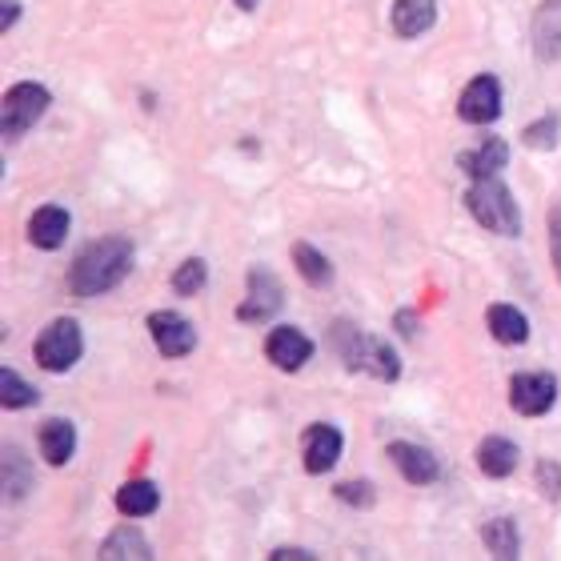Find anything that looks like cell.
<instances>
[{
    "instance_id": "6da1fadb",
    "label": "cell",
    "mask_w": 561,
    "mask_h": 561,
    "mask_svg": "<svg viewBox=\"0 0 561 561\" xmlns=\"http://www.w3.org/2000/svg\"><path fill=\"white\" fill-rule=\"evenodd\" d=\"M133 270V245L125 237H101L81 249V257L72 261V293L77 297H101L117 289Z\"/></svg>"
},
{
    "instance_id": "7a4b0ae2",
    "label": "cell",
    "mask_w": 561,
    "mask_h": 561,
    "mask_svg": "<svg viewBox=\"0 0 561 561\" xmlns=\"http://www.w3.org/2000/svg\"><path fill=\"white\" fill-rule=\"evenodd\" d=\"M466 205L481 229H490V233H497V237L522 233V209H517L514 193H510L497 176H481V181H473V188L466 193Z\"/></svg>"
},
{
    "instance_id": "3957f363",
    "label": "cell",
    "mask_w": 561,
    "mask_h": 561,
    "mask_svg": "<svg viewBox=\"0 0 561 561\" xmlns=\"http://www.w3.org/2000/svg\"><path fill=\"white\" fill-rule=\"evenodd\" d=\"M337 350H341V362L350 365V369H365V374L381 377V381H393L401 374V362L398 353L389 350L386 341L377 337H365L362 329L353 325H337Z\"/></svg>"
},
{
    "instance_id": "277c9868",
    "label": "cell",
    "mask_w": 561,
    "mask_h": 561,
    "mask_svg": "<svg viewBox=\"0 0 561 561\" xmlns=\"http://www.w3.org/2000/svg\"><path fill=\"white\" fill-rule=\"evenodd\" d=\"M81 350H84L81 325H77L72 317H57V321H48L45 333L36 337V365H41L45 374H69L72 365L81 362Z\"/></svg>"
},
{
    "instance_id": "5b68a950",
    "label": "cell",
    "mask_w": 561,
    "mask_h": 561,
    "mask_svg": "<svg viewBox=\"0 0 561 561\" xmlns=\"http://www.w3.org/2000/svg\"><path fill=\"white\" fill-rule=\"evenodd\" d=\"M48 101H53V96H48L45 84H36V81L12 84L9 93H4V101H0V133H4V137L28 133L36 121L45 117Z\"/></svg>"
},
{
    "instance_id": "8992f818",
    "label": "cell",
    "mask_w": 561,
    "mask_h": 561,
    "mask_svg": "<svg viewBox=\"0 0 561 561\" xmlns=\"http://www.w3.org/2000/svg\"><path fill=\"white\" fill-rule=\"evenodd\" d=\"M553 401H558V377L522 374L510 381V405H514L522 417H541V413H550Z\"/></svg>"
},
{
    "instance_id": "52a82bcc",
    "label": "cell",
    "mask_w": 561,
    "mask_h": 561,
    "mask_svg": "<svg viewBox=\"0 0 561 561\" xmlns=\"http://www.w3.org/2000/svg\"><path fill=\"white\" fill-rule=\"evenodd\" d=\"M149 337L164 357H185L197 345V329L173 309H161V313H149Z\"/></svg>"
},
{
    "instance_id": "ba28073f",
    "label": "cell",
    "mask_w": 561,
    "mask_h": 561,
    "mask_svg": "<svg viewBox=\"0 0 561 561\" xmlns=\"http://www.w3.org/2000/svg\"><path fill=\"white\" fill-rule=\"evenodd\" d=\"M457 113L466 125H490V121L502 117V84L493 77H473L466 84V93L457 101Z\"/></svg>"
},
{
    "instance_id": "9c48e42d",
    "label": "cell",
    "mask_w": 561,
    "mask_h": 561,
    "mask_svg": "<svg viewBox=\"0 0 561 561\" xmlns=\"http://www.w3.org/2000/svg\"><path fill=\"white\" fill-rule=\"evenodd\" d=\"M265 357H270L277 369H285V374H293V369H301L309 357H313V341L305 337L301 329L293 325H277L270 333V341H265Z\"/></svg>"
},
{
    "instance_id": "30bf717a",
    "label": "cell",
    "mask_w": 561,
    "mask_h": 561,
    "mask_svg": "<svg viewBox=\"0 0 561 561\" xmlns=\"http://www.w3.org/2000/svg\"><path fill=\"white\" fill-rule=\"evenodd\" d=\"M389 461L401 469V478L410 481V485H430V481H437V473H442L437 457H433L425 445H413V442L389 445Z\"/></svg>"
},
{
    "instance_id": "8fae6325",
    "label": "cell",
    "mask_w": 561,
    "mask_h": 561,
    "mask_svg": "<svg viewBox=\"0 0 561 561\" xmlns=\"http://www.w3.org/2000/svg\"><path fill=\"white\" fill-rule=\"evenodd\" d=\"M280 309V285L270 270L249 273V301L241 305V321H265Z\"/></svg>"
},
{
    "instance_id": "7c38bea8",
    "label": "cell",
    "mask_w": 561,
    "mask_h": 561,
    "mask_svg": "<svg viewBox=\"0 0 561 561\" xmlns=\"http://www.w3.org/2000/svg\"><path fill=\"white\" fill-rule=\"evenodd\" d=\"M69 209H60V205H41L33 213V221H28V241L36 249H60L65 245V237H69Z\"/></svg>"
},
{
    "instance_id": "4fadbf2b",
    "label": "cell",
    "mask_w": 561,
    "mask_h": 561,
    "mask_svg": "<svg viewBox=\"0 0 561 561\" xmlns=\"http://www.w3.org/2000/svg\"><path fill=\"white\" fill-rule=\"evenodd\" d=\"M341 433L333 425H313V430L305 433V469L309 473H329V469L337 466L341 457Z\"/></svg>"
},
{
    "instance_id": "5bb4252c",
    "label": "cell",
    "mask_w": 561,
    "mask_h": 561,
    "mask_svg": "<svg viewBox=\"0 0 561 561\" xmlns=\"http://www.w3.org/2000/svg\"><path fill=\"white\" fill-rule=\"evenodd\" d=\"M534 57L558 60L561 57V0H546L534 16Z\"/></svg>"
},
{
    "instance_id": "9a60e30c",
    "label": "cell",
    "mask_w": 561,
    "mask_h": 561,
    "mask_svg": "<svg viewBox=\"0 0 561 561\" xmlns=\"http://www.w3.org/2000/svg\"><path fill=\"white\" fill-rule=\"evenodd\" d=\"M505 161H510V145H505L502 137H485L478 145V149L461 152V169H466L473 181H481V176H497L505 169Z\"/></svg>"
},
{
    "instance_id": "2e32d148",
    "label": "cell",
    "mask_w": 561,
    "mask_h": 561,
    "mask_svg": "<svg viewBox=\"0 0 561 561\" xmlns=\"http://www.w3.org/2000/svg\"><path fill=\"white\" fill-rule=\"evenodd\" d=\"M72 449H77L72 421L48 417L45 425H41V457H45L48 466H65V461H72Z\"/></svg>"
},
{
    "instance_id": "e0dca14e",
    "label": "cell",
    "mask_w": 561,
    "mask_h": 561,
    "mask_svg": "<svg viewBox=\"0 0 561 561\" xmlns=\"http://www.w3.org/2000/svg\"><path fill=\"white\" fill-rule=\"evenodd\" d=\"M478 469L485 478H510L517 469V445L505 437H485L478 445Z\"/></svg>"
},
{
    "instance_id": "ac0fdd59",
    "label": "cell",
    "mask_w": 561,
    "mask_h": 561,
    "mask_svg": "<svg viewBox=\"0 0 561 561\" xmlns=\"http://www.w3.org/2000/svg\"><path fill=\"white\" fill-rule=\"evenodd\" d=\"M433 21H437V4L433 0H398L393 4V28H398V36L430 33Z\"/></svg>"
},
{
    "instance_id": "d6986e66",
    "label": "cell",
    "mask_w": 561,
    "mask_h": 561,
    "mask_svg": "<svg viewBox=\"0 0 561 561\" xmlns=\"http://www.w3.org/2000/svg\"><path fill=\"white\" fill-rule=\"evenodd\" d=\"M490 333L493 341H502V345H522V341L529 337V321L522 309H514V305H490Z\"/></svg>"
},
{
    "instance_id": "ffe728a7",
    "label": "cell",
    "mask_w": 561,
    "mask_h": 561,
    "mask_svg": "<svg viewBox=\"0 0 561 561\" xmlns=\"http://www.w3.org/2000/svg\"><path fill=\"white\" fill-rule=\"evenodd\" d=\"M161 505V490L152 481H125L117 490V510L125 517H149Z\"/></svg>"
},
{
    "instance_id": "44dd1931",
    "label": "cell",
    "mask_w": 561,
    "mask_h": 561,
    "mask_svg": "<svg viewBox=\"0 0 561 561\" xmlns=\"http://www.w3.org/2000/svg\"><path fill=\"white\" fill-rule=\"evenodd\" d=\"M101 558L105 561H117V558H152L149 541H145V534H140L137 526H121L113 529L105 538V546H101Z\"/></svg>"
},
{
    "instance_id": "7402d4cb",
    "label": "cell",
    "mask_w": 561,
    "mask_h": 561,
    "mask_svg": "<svg viewBox=\"0 0 561 561\" xmlns=\"http://www.w3.org/2000/svg\"><path fill=\"white\" fill-rule=\"evenodd\" d=\"M481 541L490 546L493 558H517V550H522V538H517V526L510 522V517H493L490 526L481 529Z\"/></svg>"
},
{
    "instance_id": "603a6c76",
    "label": "cell",
    "mask_w": 561,
    "mask_h": 561,
    "mask_svg": "<svg viewBox=\"0 0 561 561\" xmlns=\"http://www.w3.org/2000/svg\"><path fill=\"white\" fill-rule=\"evenodd\" d=\"M293 261H297V273H301L313 289H325L329 280H333V265H329L325 253H317L313 245H297L293 249Z\"/></svg>"
},
{
    "instance_id": "cb8c5ba5",
    "label": "cell",
    "mask_w": 561,
    "mask_h": 561,
    "mask_svg": "<svg viewBox=\"0 0 561 561\" xmlns=\"http://www.w3.org/2000/svg\"><path fill=\"white\" fill-rule=\"evenodd\" d=\"M0 405H9V410H24V405H36V389L24 386L21 377H16L9 369V365L0 369Z\"/></svg>"
},
{
    "instance_id": "d4e9b609",
    "label": "cell",
    "mask_w": 561,
    "mask_h": 561,
    "mask_svg": "<svg viewBox=\"0 0 561 561\" xmlns=\"http://www.w3.org/2000/svg\"><path fill=\"white\" fill-rule=\"evenodd\" d=\"M4 490H9V497H24V490H33V473L24 469L21 454L16 449H4Z\"/></svg>"
},
{
    "instance_id": "484cf974",
    "label": "cell",
    "mask_w": 561,
    "mask_h": 561,
    "mask_svg": "<svg viewBox=\"0 0 561 561\" xmlns=\"http://www.w3.org/2000/svg\"><path fill=\"white\" fill-rule=\"evenodd\" d=\"M205 280H209V270H205V261H185L181 270L173 273V289L181 293V297H193V293L205 289Z\"/></svg>"
},
{
    "instance_id": "4316f807",
    "label": "cell",
    "mask_w": 561,
    "mask_h": 561,
    "mask_svg": "<svg viewBox=\"0 0 561 561\" xmlns=\"http://www.w3.org/2000/svg\"><path fill=\"white\" fill-rule=\"evenodd\" d=\"M558 129H561V121L546 117V121H538V125H529V129L522 133V140H526L529 149H553V145H558Z\"/></svg>"
},
{
    "instance_id": "83f0119b",
    "label": "cell",
    "mask_w": 561,
    "mask_h": 561,
    "mask_svg": "<svg viewBox=\"0 0 561 561\" xmlns=\"http://www.w3.org/2000/svg\"><path fill=\"white\" fill-rule=\"evenodd\" d=\"M337 497L341 502L374 505V485H369V481H345V485H337Z\"/></svg>"
},
{
    "instance_id": "f1b7e54d",
    "label": "cell",
    "mask_w": 561,
    "mask_h": 561,
    "mask_svg": "<svg viewBox=\"0 0 561 561\" xmlns=\"http://www.w3.org/2000/svg\"><path fill=\"white\" fill-rule=\"evenodd\" d=\"M538 485H541V493L561 497V469L553 466V461H541V466H538Z\"/></svg>"
},
{
    "instance_id": "f546056e",
    "label": "cell",
    "mask_w": 561,
    "mask_h": 561,
    "mask_svg": "<svg viewBox=\"0 0 561 561\" xmlns=\"http://www.w3.org/2000/svg\"><path fill=\"white\" fill-rule=\"evenodd\" d=\"M550 249H553V265H558V277H561V205L550 217Z\"/></svg>"
},
{
    "instance_id": "4dcf8cb0",
    "label": "cell",
    "mask_w": 561,
    "mask_h": 561,
    "mask_svg": "<svg viewBox=\"0 0 561 561\" xmlns=\"http://www.w3.org/2000/svg\"><path fill=\"white\" fill-rule=\"evenodd\" d=\"M16 12H21V4H16V0H4V16H0V33H9L12 21H16Z\"/></svg>"
},
{
    "instance_id": "1f68e13d",
    "label": "cell",
    "mask_w": 561,
    "mask_h": 561,
    "mask_svg": "<svg viewBox=\"0 0 561 561\" xmlns=\"http://www.w3.org/2000/svg\"><path fill=\"white\" fill-rule=\"evenodd\" d=\"M285 558H293V561H309L313 553H305V550H277V553H273V561H285Z\"/></svg>"
},
{
    "instance_id": "d6a6232c",
    "label": "cell",
    "mask_w": 561,
    "mask_h": 561,
    "mask_svg": "<svg viewBox=\"0 0 561 561\" xmlns=\"http://www.w3.org/2000/svg\"><path fill=\"white\" fill-rule=\"evenodd\" d=\"M237 4H241V9H257V0H237Z\"/></svg>"
}]
</instances>
